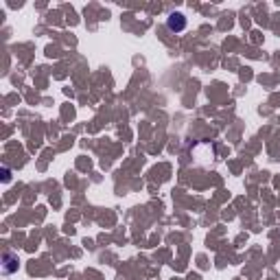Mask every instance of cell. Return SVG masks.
<instances>
[{
  "instance_id": "obj_1",
  "label": "cell",
  "mask_w": 280,
  "mask_h": 280,
  "mask_svg": "<svg viewBox=\"0 0 280 280\" xmlns=\"http://www.w3.org/2000/svg\"><path fill=\"white\" fill-rule=\"evenodd\" d=\"M167 27H169V31H175V33L184 31L186 29V18L179 11H173V13H169V18H167Z\"/></svg>"
}]
</instances>
